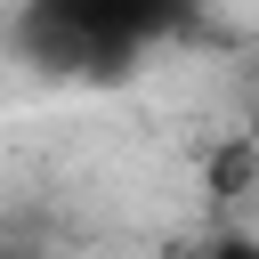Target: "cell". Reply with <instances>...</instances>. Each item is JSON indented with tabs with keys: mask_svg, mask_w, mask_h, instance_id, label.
I'll use <instances>...</instances> for the list:
<instances>
[{
	"mask_svg": "<svg viewBox=\"0 0 259 259\" xmlns=\"http://www.w3.org/2000/svg\"><path fill=\"white\" fill-rule=\"evenodd\" d=\"M178 16H186V0H24L16 40L40 73L105 81V73L138 65Z\"/></svg>",
	"mask_w": 259,
	"mask_h": 259,
	"instance_id": "1",
	"label": "cell"
},
{
	"mask_svg": "<svg viewBox=\"0 0 259 259\" xmlns=\"http://www.w3.org/2000/svg\"><path fill=\"white\" fill-rule=\"evenodd\" d=\"M186 259H259V235H251V227H210Z\"/></svg>",
	"mask_w": 259,
	"mask_h": 259,
	"instance_id": "2",
	"label": "cell"
}]
</instances>
